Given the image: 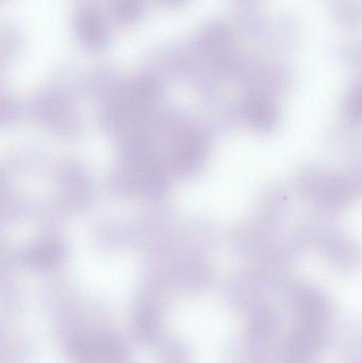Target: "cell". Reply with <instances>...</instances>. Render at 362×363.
<instances>
[{"label":"cell","mask_w":362,"mask_h":363,"mask_svg":"<svg viewBox=\"0 0 362 363\" xmlns=\"http://www.w3.org/2000/svg\"><path fill=\"white\" fill-rule=\"evenodd\" d=\"M342 57L353 65L362 66V40H351L340 48Z\"/></svg>","instance_id":"4"},{"label":"cell","mask_w":362,"mask_h":363,"mask_svg":"<svg viewBox=\"0 0 362 363\" xmlns=\"http://www.w3.org/2000/svg\"><path fill=\"white\" fill-rule=\"evenodd\" d=\"M301 26L291 15H282L270 21L264 36V45L276 53L287 52L298 46L301 40Z\"/></svg>","instance_id":"1"},{"label":"cell","mask_w":362,"mask_h":363,"mask_svg":"<svg viewBox=\"0 0 362 363\" xmlns=\"http://www.w3.org/2000/svg\"><path fill=\"white\" fill-rule=\"evenodd\" d=\"M246 1H250V0H246Z\"/></svg>","instance_id":"5"},{"label":"cell","mask_w":362,"mask_h":363,"mask_svg":"<svg viewBox=\"0 0 362 363\" xmlns=\"http://www.w3.org/2000/svg\"><path fill=\"white\" fill-rule=\"evenodd\" d=\"M238 29L252 40H263L270 21L265 13L252 6H246L238 11L236 16Z\"/></svg>","instance_id":"2"},{"label":"cell","mask_w":362,"mask_h":363,"mask_svg":"<svg viewBox=\"0 0 362 363\" xmlns=\"http://www.w3.org/2000/svg\"><path fill=\"white\" fill-rule=\"evenodd\" d=\"M333 18L344 29H358L362 26V0H333Z\"/></svg>","instance_id":"3"}]
</instances>
